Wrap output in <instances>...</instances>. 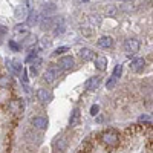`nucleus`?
I'll use <instances>...</instances> for the list:
<instances>
[{
	"mask_svg": "<svg viewBox=\"0 0 153 153\" xmlns=\"http://www.w3.org/2000/svg\"><path fill=\"white\" fill-rule=\"evenodd\" d=\"M118 141H120V133L117 132V130H113V129H109V130H106L104 133H103V143L106 144V146H117L118 144Z\"/></svg>",
	"mask_w": 153,
	"mask_h": 153,
	"instance_id": "obj_1",
	"label": "nucleus"
},
{
	"mask_svg": "<svg viewBox=\"0 0 153 153\" xmlns=\"http://www.w3.org/2000/svg\"><path fill=\"white\" fill-rule=\"evenodd\" d=\"M139 51V42L135 38H129V40L124 42V52L127 55H135Z\"/></svg>",
	"mask_w": 153,
	"mask_h": 153,
	"instance_id": "obj_2",
	"label": "nucleus"
},
{
	"mask_svg": "<svg viewBox=\"0 0 153 153\" xmlns=\"http://www.w3.org/2000/svg\"><path fill=\"white\" fill-rule=\"evenodd\" d=\"M29 11H31L29 0H25L23 5H20V6L16 8V17H17V19H26L28 14H29Z\"/></svg>",
	"mask_w": 153,
	"mask_h": 153,
	"instance_id": "obj_3",
	"label": "nucleus"
},
{
	"mask_svg": "<svg viewBox=\"0 0 153 153\" xmlns=\"http://www.w3.org/2000/svg\"><path fill=\"white\" fill-rule=\"evenodd\" d=\"M58 66H60L61 69H65V71H69V69H72V68H74V58H72L71 55L61 57V58L58 60Z\"/></svg>",
	"mask_w": 153,
	"mask_h": 153,
	"instance_id": "obj_4",
	"label": "nucleus"
},
{
	"mask_svg": "<svg viewBox=\"0 0 153 153\" xmlns=\"http://www.w3.org/2000/svg\"><path fill=\"white\" fill-rule=\"evenodd\" d=\"M31 124L35 127V129H40V130H45L48 127V120L43 118V117H34L31 120Z\"/></svg>",
	"mask_w": 153,
	"mask_h": 153,
	"instance_id": "obj_5",
	"label": "nucleus"
},
{
	"mask_svg": "<svg viewBox=\"0 0 153 153\" xmlns=\"http://www.w3.org/2000/svg\"><path fill=\"white\" fill-rule=\"evenodd\" d=\"M37 98L38 101H42V103H49L51 100H52V94H51L48 89H38V92H37Z\"/></svg>",
	"mask_w": 153,
	"mask_h": 153,
	"instance_id": "obj_6",
	"label": "nucleus"
},
{
	"mask_svg": "<svg viewBox=\"0 0 153 153\" xmlns=\"http://www.w3.org/2000/svg\"><path fill=\"white\" fill-rule=\"evenodd\" d=\"M6 66H8V69L12 72V74H16V75H20L22 74V65L17 61V60H8L6 61Z\"/></svg>",
	"mask_w": 153,
	"mask_h": 153,
	"instance_id": "obj_7",
	"label": "nucleus"
},
{
	"mask_svg": "<svg viewBox=\"0 0 153 153\" xmlns=\"http://www.w3.org/2000/svg\"><path fill=\"white\" fill-rule=\"evenodd\" d=\"M60 75V71L57 69V68H49L46 72H45V80L48 81V83H52V81H55V78Z\"/></svg>",
	"mask_w": 153,
	"mask_h": 153,
	"instance_id": "obj_8",
	"label": "nucleus"
},
{
	"mask_svg": "<svg viewBox=\"0 0 153 153\" xmlns=\"http://www.w3.org/2000/svg\"><path fill=\"white\" fill-rule=\"evenodd\" d=\"M14 34H16L17 37H22V40H23V38H26V37H29L28 25H17L16 29H14Z\"/></svg>",
	"mask_w": 153,
	"mask_h": 153,
	"instance_id": "obj_9",
	"label": "nucleus"
},
{
	"mask_svg": "<svg viewBox=\"0 0 153 153\" xmlns=\"http://www.w3.org/2000/svg\"><path fill=\"white\" fill-rule=\"evenodd\" d=\"M144 66H146L144 58H135V60L130 63V71H133V72H141V71L144 69Z\"/></svg>",
	"mask_w": 153,
	"mask_h": 153,
	"instance_id": "obj_10",
	"label": "nucleus"
},
{
	"mask_svg": "<svg viewBox=\"0 0 153 153\" xmlns=\"http://www.w3.org/2000/svg\"><path fill=\"white\" fill-rule=\"evenodd\" d=\"M54 26V17H45L42 16V20H40V28L43 31H48Z\"/></svg>",
	"mask_w": 153,
	"mask_h": 153,
	"instance_id": "obj_11",
	"label": "nucleus"
},
{
	"mask_svg": "<svg viewBox=\"0 0 153 153\" xmlns=\"http://www.w3.org/2000/svg\"><path fill=\"white\" fill-rule=\"evenodd\" d=\"M80 57H81V60H83V61H91V60H94L95 54H94V51H92V49H89V48H83V49L80 51Z\"/></svg>",
	"mask_w": 153,
	"mask_h": 153,
	"instance_id": "obj_12",
	"label": "nucleus"
},
{
	"mask_svg": "<svg viewBox=\"0 0 153 153\" xmlns=\"http://www.w3.org/2000/svg\"><path fill=\"white\" fill-rule=\"evenodd\" d=\"M38 19H40V17H38V12L34 11V9H31L28 17H26V25H28V26H34V25L38 23Z\"/></svg>",
	"mask_w": 153,
	"mask_h": 153,
	"instance_id": "obj_13",
	"label": "nucleus"
},
{
	"mask_svg": "<svg viewBox=\"0 0 153 153\" xmlns=\"http://www.w3.org/2000/svg\"><path fill=\"white\" fill-rule=\"evenodd\" d=\"M100 84V76H92V78H89L86 83H84V89H87V91H94V89H97Z\"/></svg>",
	"mask_w": 153,
	"mask_h": 153,
	"instance_id": "obj_14",
	"label": "nucleus"
},
{
	"mask_svg": "<svg viewBox=\"0 0 153 153\" xmlns=\"http://www.w3.org/2000/svg\"><path fill=\"white\" fill-rule=\"evenodd\" d=\"M95 68H97L98 71H104V69L107 68V58L103 57V55L95 57Z\"/></svg>",
	"mask_w": 153,
	"mask_h": 153,
	"instance_id": "obj_15",
	"label": "nucleus"
},
{
	"mask_svg": "<svg viewBox=\"0 0 153 153\" xmlns=\"http://www.w3.org/2000/svg\"><path fill=\"white\" fill-rule=\"evenodd\" d=\"M80 118H81V115H80V109H74V112L71 113V120H69L71 127L78 126V124H80Z\"/></svg>",
	"mask_w": 153,
	"mask_h": 153,
	"instance_id": "obj_16",
	"label": "nucleus"
},
{
	"mask_svg": "<svg viewBox=\"0 0 153 153\" xmlns=\"http://www.w3.org/2000/svg\"><path fill=\"white\" fill-rule=\"evenodd\" d=\"M55 5L54 3H48V5H45L43 6V16L45 17H52L54 14H55Z\"/></svg>",
	"mask_w": 153,
	"mask_h": 153,
	"instance_id": "obj_17",
	"label": "nucleus"
},
{
	"mask_svg": "<svg viewBox=\"0 0 153 153\" xmlns=\"http://www.w3.org/2000/svg\"><path fill=\"white\" fill-rule=\"evenodd\" d=\"M112 45H113V40H112L110 37H106V35L101 37L100 40H98V46H100V48H104V49H106V48H110Z\"/></svg>",
	"mask_w": 153,
	"mask_h": 153,
	"instance_id": "obj_18",
	"label": "nucleus"
},
{
	"mask_svg": "<svg viewBox=\"0 0 153 153\" xmlns=\"http://www.w3.org/2000/svg\"><path fill=\"white\" fill-rule=\"evenodd\" d=\"M9 109H11L12 112H14V113H19V112L23 109V106H22L20 101L14 100V101H11V103H9Z\"/></svg>",
	"mask_w": 153,
	"mask_h": 153,
	"instance_id": "obj_19",
	"label": "nucleus"
},
{
	"mask_svg": "<svg viewBox=\"0 0 153 153\" xmlns=\"http://www.w3.org/2000/svg\"><path fill=\"white\" fill-rule=\"evenodd\" d=\"M11 86V76H6V75H2L0 76V87L2 89H6Z\"/></svg>",
	"mask_w": 153,
	"mask_h": 153,
	"instance_id": "obj_20",
	"label": "nucleus"
},
{
	"mask_svg": "<svg viewBox=\"0 0 153 153\" xmlns=\"http://www.w3.org/2000/svg\"><path fill=\"white\" fill-rule=\"evenodd\" d=\"M63 32H65V22H63V20L60 19V23H57V25H55L54 34H55V35H60V34H63Z\"/></svg>",
	"mask_w": 153,
	"mask_h": 153,
	"instance_id": "obj_21",
	"label": "nucleus"
},
{
	"mask_svg": "<svg viewBox=\"0 0 153 153\" xmlns=\"http://www.w3.org/2000/svg\"><path fill=\"white\" fill-rule=\"evenodd\" d=\"M55 146L58 147L60 152H65L66 150V139L65 138H58V141H55Z\"/></svg>",
	"mask_w": 153,
	"mask_h": 153,
	"instance_id": "obj_22",
	"label": "nucleus"
},
{
	"mask_svg": "<svg viewBox=\"0 0 153 153\" xmlns=\"http://www.w3.org/2000/svg\"><path fill=\"white\" fill-rule=\"evenodd\" d=\"M117 81H118V78H117V76H113V75H112L110 78L107 80V83H106V87H107V89H113L115 86H117Z\"/></svg>",
	"mask_w": 153,
	"mask_h": 153,
	"instance_id": "obj_23",
	"label": "nucleus"
},
{
	"mask_svg": "<svg viewBox=\"0 0 153 153\" xmlns=\"http://www.w3.org/2000/svg\"><path fill=\"white\" fill-rule=\"evenodd\" d=\"M121 72H123V66L121 65H117L115 66V69H113V76H117V78H120V75H121Z\"/></svg>",
	"mask_w": 153,
	"mask_h": 153,
	"instance_id": "obj_24",
	"label": "nucleus"
},
{
	"mask_svg": "<svg viewBox=\"0 0 153 153\" xmlns=\"http://www.w3.org/2000/svg\"><path fill=\"white\" fill-rule=\"evenodd\" d=\"M69 51V48H66V46H61V48H57L55 49V52H54V55L57 57V55H61V54H65V52H68Z\"/></svg>",
	"mask_w": 153,
	"mask_h": 153,
	"instance_id": "obj_25",
	"label": "nucleus"
},
{
	"mask_svg": "<svg viewBox=\"0 0 153 153\" xmlns=\"http://www.w3.org/2000/svg\"><path fill=\"white\" fill-rule=\"evenodd\" d=\"M106 12H107V16H109V17H115V16H117V8L109 6V8L106 9Z\"/></svg>",
	"mask_w": 153,
	"mask_h": 153,
	"instance_id": "obj_26",
	"label": "nucleus"
},
{
	"mask_svg": "<svg viewBox=\"0 0 153 153\" xmlns=\"http://www.w3.org/2000/svg\"><path fill=\"white\" fill-rule=\"evenodd\" d=\"M9 48H11L12 51H19V49H20V46H19L14 40H9Z\"/></svg>",
	"mask_w": 153,
	"mask_h": 153,
	"instance_id": "obj_27",
	"label": "nucleus"
},
{
	"mask_svg": "<svg viewBox=\"0 0 153 153\" xmlns=\"http://www.w3.org/2000/svg\"><path fill=\"white\" fill-rule=\"evenodd\" d=\"M98 112H100V107H98L97 104L91 107V115H92V117H95V115H98Z\"/></svg>",
	"mask_w": 153,
	"mask_h": 153,
	"instance_id": "obj_28",
	"label": "nucleus"
},
{
	"mask_svg": "<svg viewBox=\"0 0 153 153\" xmlns=\"http://www.w3.org/2000/svg\"><path fill=\"white\" fill-rule=\"evenodd\" d=\"M121 9H124V11H132V9H133V5H129V2H126V3H123Z\"/></svg>",
	"mask_w": 153,
	"mask_h": 153,
	"instance_id": "obj_29",
	"label": "nucleus"
},
{
	"mask_svg": "<svg viewBox=\"0 0 153 153\" xmlns=\"http://www.w3.org/2000/svg\"><path fill=\"white\" fill-rule=\"evenodd\" d=\"M22 80H23V83H28V74H26V71H22Z\"/></svg>",
	"mask_w": 153,
	"mask_h": 153,
	"instance_id": "obj_30",
	"label": "nucleus"
},
{
	"mask_svg": "<svg viewBox=\"0 0 153 153\" xmlns=\"http://www.w3.org/2000/svg\"><path fill=\"white\" fill-rule=\"evenodd\" d=\"M5 34H6V28L3 26V25H0V38H2Z\"/></svg>",
	"mask_w": 153,
	"mask_h": 153,
	"instance_id": "obj_31",
	"label": "nucleus"
},
{
	"mask_svg": "<svg viewBox=\"0 0 153 153\" xmlns=\"http://www.w3.org/2000/svg\"><path fill=\"white\" fill-rule=\"evenodd\" d=\"M29 71H31V74H32L34 76L37 75V68H35V66H31V69H29Z\"/></svg>",
	"mask_w": 153,
	"mask_h": 153,
	"instance_id": "obj_32",
	"label": "nucleus"
},
{
	"mask_svg": "<svg viewBox=\"0 0 153 153\" xmlns=\"http://www.w3.org/2000/svg\"><path fill=\"white\" fill-rule=\"evenodd\" d=\"M81 2H89V0H81Z\"/></svg>",
	"mask_w": 153,
	"mask_h": 153,
	"instance_id": "obj_33",
	"label": "nucleus"
}]
</instances>
